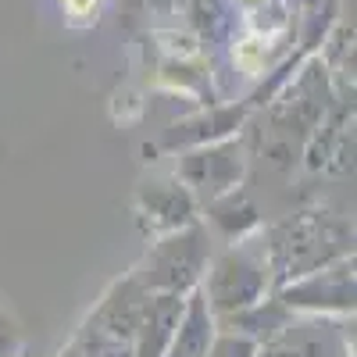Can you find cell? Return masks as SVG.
Wrapping results in <instances>:
<instances>
[{"label": "cell", "mask_w": 357, "mask_h": 357, "mask_svg": "<svg viewBox=\"0 0 357 357\" xmlns=\"http://www.w3.org/2000/svg\"><path fill=\"white\" fill-rule=\"evenodd\" d=\"M236 61H240L243 72H257L261 68V47H257V40H243L240 47H236Z\"/></svg>", "instance_id": "obj_1"}, {"label": "cell", "mask_w": 357, "mask_h": 357, "mask_svg": "<svg viewBox=\"0 0 357 357\" xmlns=\"http://www.w3.org/2000/svg\"><path fill=\"white\" fill-rule=\"evenodd\" d=\"M93 4H97V0H65V8H68L72 15H86Z\"/></svg>", "instance_id": "obj_2"}]
</instances>
